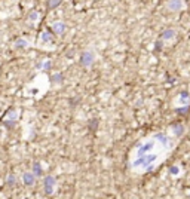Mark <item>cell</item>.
<instances>
[{
  "mask_svg": "<svg viewBox=\"0 0 190 199\" xmlns=\"http://www.w3.org/2000/svg\"><path fill=\"white\" fill-rule=\"evenodd\" d=\"M17 120H18V112L14 107L9 108L8 112L5 113V116L2 117V122H3V125H5L8 129L14 128L15 124H17Z\"/></svg>",
  "mask_w": 190,
  "mask_h": 199,
  "instance_id": "6da1fadb",
  "label": "cell"
},
{
  "mask_svg": "<svg viewBox=\"0 0 190 199\" xmlns=\"http://www.w3.org/2000/svg\"><path fill=\"white\" fill-rule=\"evenodd\" d=\"M22 180H24L25 186H31V184L34 183V175L30 174V173H25V174L22 175Z\"/></svg>",
  "mask_w": 190,
  "mask_h": 199,
  "instance_id": "7a4b0ae2",
  "label": "cell"
},
{
  "mask_svg": "<svg viewBox=\"0 0 190 199\" xmlns=\"http://www.w3.org/2000/svg\"><path fill=\"white\" fill-rule=\"evenodd\" d=\"M25 46H27V42L22 40V39H18V40L15 42V48H17V49H24Z\"/></svg>",
  "mask_w": 190,
  "mask_h": 199,
  "instance_id": "3957f363",
  "label": "cell"
},
{
  "mask_svg": "<svg viewBox=\"0 0 190 199\" xmlns=\"http://www.w3.org/2000/svg\"><path fill=\"white\" fill-rule=\"evenodd\" d=\"M58 3H59V0H49V3H48V6H49V9L52 8H55Z\"/></svg>",
  "mask_w": 190,
  "mask_h": 199,
  "instance_id": "277c9868",
  "label": "cell"
},
{
  "mask_svg": "<svg viewBox=\"0 0 190 199\" xmlns=\"http://www.w3.org/2000/svg\"><path fill=\"white\" fill-rule=\"evenodd\" d=\"M6 183H8V186H14V184H15V177H14V175H9Z\"/></svg>",
  "mask_w": 190,
  "mask_h": 199,
  "instance_id": "5b68a950",
  "label": "cell"
},
{
  "mask_svg": "<svg viewBox=\"0 0 190 199\" xmlns=\"http://www.w3.org/2000/svg\"><path fill=\"white\" fill-rule=\"evenodd\" d=\"M34 171H36V174H42V169H40V166H39V164H34Z\"/></svg>",
  "mask_w": 190,
  "mask_h": 199,
  "instance_id": "8992f818",
  "label": "cell"
},
{
  "mask_svg": "<svg viewBox=\"0 0 190 199\" xmlns=\"http://www.w3.org/2000/svg\"><path fill=\"white\" fill-rule=\"evenodd\" d=\"M54 28H55V31H57V33H59V31H63V24H55Z\"/></svg>",
  "mask_w": 190,
  "mask_h": 199,
  "instance_id": "52a82bcc",
  "label": "cell"
}]
</instances>
